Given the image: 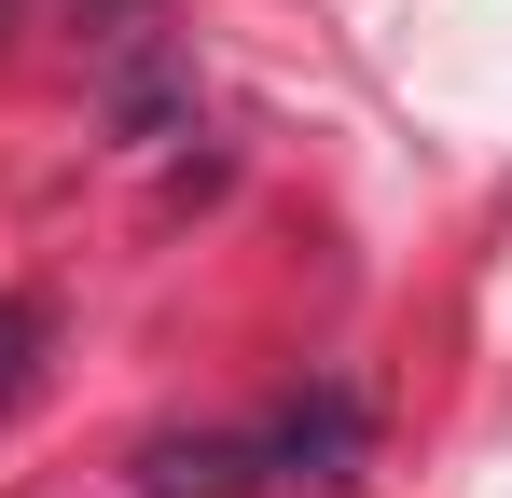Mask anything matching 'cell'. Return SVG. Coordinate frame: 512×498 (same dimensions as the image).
Returning a JSON list of instances; mask_svg holds the SVG:
<instances>
[{
    "mask_svg": "<svg viewBox=\"0 0 512 498\" xmlns=\"http://www.w3.org/2000/svg\"><path fill=\"white\" fill-rule=\"evenodd\" d=\"M346 457H360V402L346 388H305L263 429V485H346Z\"/></svg>",
    "mask_w": 512,
    "mask_h": 498,
    "instance_id": "6da1fadb",
    "label": "cell"
},
{
    "mask_svg": "<svg viewBox=\"0 0 512 498\" xmlns=\"http://www.w3.org/2000/svg\"><path fill=\"white\" fill-rule=\"evenodd\" d=\"M263 443H222V429H153L139 443V498H250Z\"/></svg>",
    "mask_w": 512,
    "mask_h": 498,
    "instance_id": "7a4b0ae2",
    "label": "cell"
},
{
    "mask_svg": "<svg viewBox=\"0 0 512 498\" xmlns=\"http://www.w3.org/2000/svg\"><path fill=\"white\" fill-rule=\"evenodd\" d=\"M180 111H194V83H180V56L153 42V28H125V42H111V139H167Z\"/></svg>",
    "mask_w": 512,
    "mask_h": 498,
    "instance_id": "3957f363",
    "label": "cell"
},
{
    "mask_svg": "<svg viewBox=\"0 0 512 498\" xmlns=\"http://www.w3.org/2000/svg\"><path fill=\"white\" fill-rule=\"evenodd\" d=\"M28 374H42V305H28V291H0V415L28 402Z\"/></svg>",
    "mask_w": 512,
    "mask_h": 498,
    "instance_id": "277c9868",
    "label": "cell"
}]
</instances>
